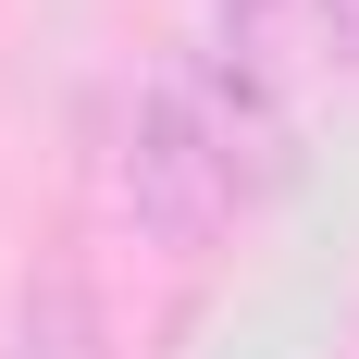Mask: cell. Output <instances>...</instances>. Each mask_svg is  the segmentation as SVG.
Segmentation results:
<instances>
[{
  "label": "cell",
  "instance_id": "2",
  "mask_svg": "<svg viewBox=\"0 0 359 359\" xmlns=\"http://www.w3.org/2000/svg\"><path fill=\"white\" fill-rule=\"evenodd\" d=\"M13 359H100V297L87 273H37L13 297Z\"/></svg>",
  "mask_w": 359,
  "mask_h": 359
},
{
  "label": "cell",
  "instance_id": "3",
  "mask_svg": "<svg viewBox=\"0 0 359 359\" xmlns=\"http://www.w3.org/2000/svg\"><path fill=\"white\" fill-rule=\"evenodd\" d=\"M310 37H323L334 62H347V74H359V0H310Z\"/></svg>",
  "mask_w": 359,
  "mask_h": 359
},
{
  "label": "cell",
  "instance_id": "1",
  "mask_svg": "<svg viewBox=\"0 0 359 359\" xmlns=\"http://www.w3.org/2000/svg\"><path fill=\"white\" fill-rule=\"evenodd\" d=\"M248 149H236V124L211 111V87L198 74H149L137 100H124V137H111V198H124V223H137V248L161 260H198L236 223V198H248Z\"/></svg>",
  "mask_w": 359,
  "mask_h": 359
}]
</instances>
